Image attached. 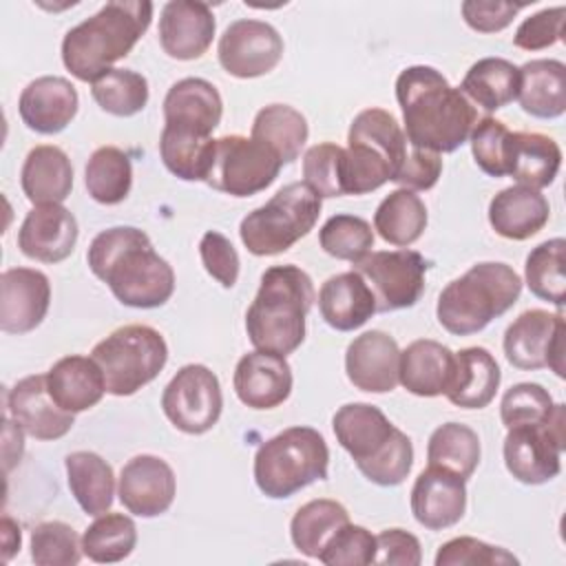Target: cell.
Instances as JSON below:
<instances>
[{"label":"cell","instance_id":"ab89813d","mask_svg":"<svg viewBox=\"0 0 566 566\" xmlns=\"http://www.w3.org/2000/svg\"><path fill=\"white\" fill-rule=\"evenodd\" d=\"M212 137L164 124L159 137V155L164 166L175 177L184 181H206L212 161Z\"/></svg>","mask_w":566,"mask_h":566},{"label":"cell","instance_id":"4dcf8cb0","mask_svg":"<svg viewBox=\"0 0 566 566\" xmlns=\"http://www.w3.org/2000/svg\"><path fill=\"white\" fill-rule=\"evenodd\" d=\"M20 184L24 197L33 206L62 203L73 188V166L60 146L42 144L27 153Z\"/></svg>","mask_w":566,"mask_h":566},{"label":"cell","instance_id":"484cf974","mask_svg":"<svg viewBox=\"0 0 566 566\" xmlns=\"http://www.w3.org/2000/svg\"><path fill=\"white\" fill-rule=\"evenodd\" d=\"M223 115V99L217 86L203 77L175 82L164 97L166 126L186 128L210 137Z\"/></svg>","mask_w":566,"mask_h":566},{"label":"cell","instance_id":"277c9868","mask_svg":"<svg viewBox=\"0 0 566 566\" xmlns=\"http://www.w3.org/2000/svg\"><path fill=\"white\" fill-rule=\"evenodd\" d=\"M148 0H113L69 29L62 40V62L80 82H93L126 57L153 20Z\"/></svg>","mask_w":566,"mask_h":566},{"label":"cell","instance_id":"91938a15","mask_svg":"<svg viewBox=\"0 0 566 566\" xmlns=\"http://www.w3.org/2000/svg\"><path fill=\"white\" fill-rule=\"evenodd\" d=\"M20 542H22V535H20V526L11 520V517H2V548H4V562L11 559V555L15 551H20Z\"/></svg>","mask_w":566,"mask_h":566},{"label":"cell","instance_id":"9c48e42d","mask_svg":"<svg viewBox=\"0 0 566 566\" xmlns=\"http://www.w3.org/2000/svg\"><path fill=\"white\" fill-rule=\"evenodd\" d=\"M321 208L323 199L305 181L285 184L270 201L241 219V243L254 256L281 254L314 230Z\"/></svg>","mask_w":566,"mask_h":566},{"label":"cell","instance_id":"f35d334b","mask_svg":"<svg viewBox=\"0 0 566 566\" xmlns=\"http://www.w3.org/2000/svg\"><path fill=\"white\" fill-rule=\"evenodd\" d=\"M347 522H349V513L340 502L318 497L303 504L294 513L290 522V537L298 553H303L305 557L318 559L329 537Z\"/></svg>","mask_w":566,"mask_h":566},{"label":"cell","instance_id":"f5cc1de1","mask_svg":"<svg viewBox=\"0 0 566 566\" xmlns=\"http://www.w3.org/2000/svg\"><path fill=\"white\" fill-rule=\"evenodd\" d=\"M520 559L502 546L486 544L475 537H453L444 542L436 553V566H506Z\"/></svg>","mask_w":566,"mask_h":566},{"label":"cell","instance_id":"c3c4849f","mask_svg":"<svg viewBox=\"0 0 566 566\" xmlns=\"http://www.w3.org/2000/svg\"><path fill=\"white\" fill-rule=\"evenodd\" d=\"M555 411V402L537 382H517L504 391L500 402V418L506 429L524 424H544Z\"/></svg>","mask_w":566,"mask_h":566},{"label":"cell","instance_id":"f907efd6","mask_svg":"<svg viewBox=\"0 0 566 566\" xmlns=\"http://www.w3.org/2000/svg\"><path fill=\"white\" fill-rule=\"evenodd\" d=\"M509 135L511 130L506 128V124L495 117H482L469 135L471 155L478 168L489 177H506Z\"/></svg>","mask_w":566,"mask_h":566},{"label":"cell","instance_id":"11a10c76","mask_svg":"<svg viewBox=\"0 0 566 566\" xmlns=\"http://www.w3.org/2000/svg\"><path fill=\"white\" fill-rule=\"evenodd\" d=\"M199 256L206 272L221 283L223 287H232L239 279V252L230 243V239L217 230H208L199 241Z\"/></svg>","mask_w":566,"mask_h":566},{"label":"cell","instance_id":"6f0895ef","mask_svg":"<svg viewBox=\"0 0 566 566\" xmlns=\"http://www.w3.org/2000/svg\"><path fill=\"white\" fill-rule=\"evenodd\" d=\"M442 172V159L438 153L413 148L405 155L394 181L407 190H431Z\"/></svg>","mask_w":566,"mask_h":566},{"label":"cell","instance_id":"d4e9b609","mask_svg":"<svg viewBox=\"0 0 566 566\" xmlns=\"http://www.w3.org/2000/svg\"><path fill=\"white\" fill-rule=\"evenodd\" d=\"M80 97L75 86L60 75H42L29 82L18 102L27 128L40 135L62 133L77 115Z\"/></svg>","mask_w":566,"mask_h":566},{"label":"cell","instance_id":"b9f144b4","mask_svg":"<svg viewBox=\"0 0 566 566\" xmlns=\"http://www.w3.org/2000/svg\"><path fill=\"white\" fill-rule=\"evenodd\" d=\"M482 447L478 433L462 422H444L429 436L427 460L462 480H469L480 464Z\"/></svg>","mask_w":566,"mask_h":566},{"label":"cell","instance_id":"681fc988","mask_svg":"<svg viewBox=\"0 0 566 566\" xmlns=\"http://www.w3.org/2000/svg\"><path fill=\"white\" fill-rule=\"evenodd\" d=\"M343 155L345 148L332 142L316 144L303 155L305 184L321 197H343Z\"/></svg>","mask_w":566,"mask_h":566},{"label":"cell","instance_id":"816d5d0a","mask_svg":"<svg viewBox=\"0 0 566 566\" xmlns=\"http://www.w3.org/2000/svg\"><path fill=\"white\" fill-rule=\"evenodd\" d=\"M374 555L376 535H371L365 526L347 522L329 537L318 555V562L325 566H367L374 564Z\"/></svg>","mask_w":566,"mask_h":566},{"label":"cell","instance_id":"680465c9","mask_svg":"<svg viewBox=\"0 0 566 566\" xmlns=\"http://www.w3.org/2000/svg\"><path fill=\"white\" fill-rule=\"evenodd\" d=\"M420 562H422V551L416 535L402 528H387L376 535L374 564L418 566Z\"/></svg>","mask_w":566,"mask_h":566},{"label":"cell","instance_id":"ffe728a7","mask_svg":"<svg viewBox=\"0 0 566 566\" xmlns=\"http://www.w3.org/2000/svg\"><path fill=\"white\" fill-rule=\"evenodd\" d=\"M400 347L382 329L356 336L345 352V374L349 382L367 394H387L398 385Z\"/></svg>","mask_w":566,"mask_h":566},{"label":"cell","instance_id":"7402d4cb","mask_svg":"<svg viewBox=\"0 0 566 566\" xmlns=\"http://www.w3.org/2000/svg\"><path fill=\"white\" fill-rule=\"evenodd\" d=\"M217 20L206 2L170 0L164 4L159 15V44L172 60H197L201 57L214 38Z\"/></svg>","mask_w":566,"mask_h":566},{"label":"cell","instance_id":"60d3db41","mask_svg":"<svg viewBox=\"0 0 566 566\" xmlns=\"http://www.w3.org/2000/svg\"><path fill=\"white\" fill-rule=\"evenodd\" d=\"M84 186L102 206L122 203L133 186V166L128 155L117 146H99L86 161Z\"/></svg>","mask_w":566,"mask_h":566},{"label":"cell","instance_id":"4316f807","mask_svg":"<svg viewBox=\"0 0 566 566\" xmlns=\"http://www.w3.org/2000/svg\"><path fill=\"white\" fill-rule=\"evenodd\" d=\"M455 369V354L431 338H418L400 352L398 382L413 396L436 398L447 394Z\"/></svg>","mask_w":566,"mask_h":566},{"label":"cell","instance_id":"ba28073f","mask_svg":"<svg viewBox=\"0 0 566 566\" xmlns=\"http://www.w3.org/2000/svg\"><path fill=\"white\" fill-rule=\"evenodd\" d=\"M329 449L312 427H287L265 440L254 453V482L265 497L283 500L325 480Z\"/></svg>","mask_w":566,"mask_h":566},{"label":"cell","instance_id":"f1b7e54d","mask_svg":"<svg viewBox=\"0 0 566 566\" xmlns=\"http://www.w3.org/2000/svg\"><path fill=\"white\" fill-rule=\"evenodd\" d=\"M46 389L57 407L69 413H80L104 398L106 380L93 356L71 354L53 363L46 371Z\"/></svg>","mask_w":566,"mask_h":566},{"label":"cell","instance_id":"7a4b0ae2","mask_svg":"<svg viewBox=\"0 0 566 566\" xmlns=\"http://www.w3.org/2000/svg\"><path fill=\"white\" fill-rule=\"evenodd\" d=\"M86 261L91 272L126 307H161L175 292L172 265L155 252L148 234L139 228L102 230L91 241Z\"/></svg>","mask_w":566,"mask_h":566},{"label":"cell","instance_id":"8d00e7d4","mask_svg":"<svg viewBox=\"0 0 566 566\" xmlns=\"http://www.w3.org/2000/svg\"><path fill=\"white\" fill-rule=\"evenodd\" d=\"M427 221L429 217L424 201L407 188L389 192L374 212V230H378L382 241L396 248L416 243L422 237Z\"/></svg>","mask_w":566,"mask_h":566},{"label":"cell","instance_id":"9f6ffc18","mask_svg":"<svg viewBox=\"0 0 566 566\" xmlns=\"http://www.w3.org/2000/svg\"><path fill=\"white\" fill-rule=\"evenodd\" d=\"M524 2H502V0H467L462 2L464 22L478 33H495L506 29L513 18L524 9Z\"/></svg>","mask_w":566,"mask_h":566},{"label":"cell","instance_id":"cb8c5ba5","mask_svg":"<svg viewBox=\"0 0 566 566\" xmlns=\"http://www.w3.org/2000/svg\"><path fill=\"white\" fill-rule=\"evenodd\" d=\"M77 232V219L62 203L35 206L18 230V248L33 261L60 263L75 250Z\"/></svg>","mask_w":566,"mask_h":566},{"label":"cell","instance_id":"d6986e66","mask_svg":"<svg viewBox=\"0 0 566 566\" xmlns=\"http://www.w3.org/2000/svg\"><path fill=\"white\" fill-rule=\"evenodd\" d=\"M7 416L35 440L64 438L75 424V413L64 411L51 398L46 374L27 376L7 391Z\"/></svg>","mask_w":566,"mask_h":566},{"label":"cell","instance_id":"db71d44e","mask_svg":"<svg viewBox=\"0 0 566 566\" xmlns=\"http://www.w3.org/2000/svg\"><path fill=\"white\" fill-rule=\"evenodd\" d=\"M564 7H551L524 18L513 35V44L524 51H542L557 44L564 35Z\"/></svg>","mask_w":566,"mask_h":566},{"label":"cell","instance_id":"74e56055","mask_svg":"<svg viewBox=\"0 0 566 566\" xmlns=\"http://www.w3.org/2000/svg\"><path fill=\"white\" fill-rule=\"evenodd\" d=\"M310 135L307 119L301 111L290 104H268L263 106L252 122L250 137L263 142L276 153L281 164H292Z\"/></svg>","mask_w":566,"mask_h":566},{"label":"cell","instance_id":"d6a6232c","mask_svg":"<svg viewBox=\"0 0 566 566\" xmlns=\"http://www.w3.org/2000/svg\"><path fill=\"white\" fill-rule=\"evenodd\" d=\"M502 374L493 354L484 347H464L455 354V369L447 398L460 409H484L497 394Z\"/></svg>","mask_w":566,"mask_h":566},{"label":"cell","instance_id":"f546056e","mask_svg":"<svg viewBox=\"0 0 566 566\" xmlns=\"http://www.w3.org/2000/svg\"><path fill=\"white\" fill-rule=\"evenodd\" d=\"M551 219L548 199L528 186H509L489 203L491 228L511 241L535 237Z\"/></svg>","mask_w":566,"mask_h":566},{"label":"cell","instance_id":"8fae6325","mask_svg":"<svg viewBox=\"0 0 566 566\" xmlns=\"http://www.w3.org/2000/svg\"><path fill=\"white\" fill-rule=\"evenodd\" d=\"M281 168V159L263 142L243 135H223L214 139L206 184L230 197H252L272 186Z\"/></svg>","mask_w":566,"mask_h":566},{"label":"cell","instance_id":"ee69618b","mask_svg":"<svg viewBox=\"0 0 566 566\" xmlns=\"http://www.w3.org/2000/svg\"><path fill=\"white\" fill-rule=\"evenodd\" d=\"M564 250H566V241L562 237L548 239L528 252L526 265H524V279L531 294L553 303L559 310L566 303Z\"/></svg>","mask_w":566,"mask_h":566},{"label":"cell","instance_id":"f6af8a7d","mask_svg":"<svg viewBox=\"0 0 566 566\" xmlns=\"http://www.w3.org/2000/svg\"><path fill=\"white\" fill-rule=\"evenodd\" d=\"M91 95L104 113L130 117L148 104V82L137 71L108 69L91 82Z\"/></svg>","mask_w":566,"mask_h":566},{"label":"cell","instance_id":"1f68e13d","mask_svg":"<svg viewBox=\"0 0 566 566\" xmlns=\"http://www.w3.org/2000/svg\"><path fill=\"white\" fill-rule=\"evenodd\" d=\"M562 166V148L544 133L515 130L509 135L506 175L520 186L542 190L551 186Z\"/></svg>","mask_w":566,"mask_h":566},{"label":"cell","instance_id":"52a82bcc","mask_svg":"<svg viewBox=\"0 0 566 566\" xmlns=\"http://www.w3.org/2000/svg\"><path fill=\"white\" fill-rule=\"evenodd\" d=\"M407 155V137L385 108L360 111L347 130L343 155V192L367 195L394 181Z\"/></svg>","mask_w":566,"mask_h":566},{"label":"cell","instance_id":"30bf717a","mask_svg":"<svg viewBox=\"0 0 566 566\" xmlns=\"http://www.w3.org/2000/svg\"><path fill=\"white\" fill-rule=\"evenodd\" d=\"M91 356L104 374L106 394L122 398L159 376L168 360V345L155 327L133 323L111 332L93 347Z\"/></svg>","mask_w":566,"mask_h":566},{"label":"cell","instance_id":"e575fe53","mask_svg":"<svg viewBox=\"0 0 566 566\" xmlns=\"http://www.w3.org/2000/svg\"><path fill=\"white\" fill-rule=\"evenodd\" d=\"M71 495L86 515H102L111 509L115 495L113 467L95 451H73L64 458Z\"/></svg>","mask_w":566,"mask_h":566},{"label":"cell","instance_id":"603a6c76","mask_svg":"<svg viewBox=\"0 0 566 566\" xmlns=\"http://www.w3.org/2000/svg\"><path fill=\"white\" fill-rule=\"evenodd\" d=\"M292 367L285 356L261 349L243 354L232 376L237 398L250 409L283 405L292 394Z\"/></svg>","mask_w":566,"mask_h":566},{"label":"cell","instance_id":"8992f818","mask_svg":"<svg viewBox=\"0 0 566 566\" xmlns=\"http://www.w3.org/2000/svg\"><path fill=\"white\" fill-rule=\"evenodd\" d=\"M522 292L520 274L500 261L471 265L438 296V323L453 336L482 332L493 318L509 312Z\"/></svg>","mask_w":566,"mask_h":566},{"label":"cell","instance_id":"bcb514c9","mask_svg":"<svg viewBox=\"0 0 566 566\" xmlns=\"http://www.w3.org/2000/svg\"><path fill=\"white\" fill-rule=\"evenodd\" d=\"M318 243L329 256L358 263L374 248V230L363 217L334 214L318 230Z\"/></svg>","mask_w":566,"mask_h":566},{"label":"cell","instance_id":"e0dca14e","mask_svg":"<svg viewBox=\"0 0 566 566\" xmlns=\"http://www.w3.org/2000/svg\"><path fill=\"white\" fill-rule=\"evenodd\" d=\"M175 493L177 480L166 460L142 453L122 467L117 495L128 513L137 517H157L172 506Z\"/></svg>","mask_w":566,"mask_h":566},{"label":"cell","instance_id":"ac0fdd59","mask_svg":"<svg viewBox=\"0 0 566 566\" xmlns=\"http://www.w3.org/2000/svg\"><path fill=\"white\" fill-rule=\"evenodd\" d=\"M51 305L49 276L33 268H9L0 276V329L7 334L33 332Z\"/></svg>","mask_w":566,"mask_h":566},{"label":"cell","instance_id":"5bb4252c","mask_svg":"<svg viewBox=\"0 0 566 566\" xmlns=\"http://www.w3.org/2000/svg\"><path fill=\"white\" fill-rule=\"evenodd\" d=\"M427 259L416 250H378L354 263L376 298V312L413 307L424 292Z\"/></svg>","mask_w":566,"mask_h":566},{"label":"cell","instance_id":"4fadbf2b","mask_svg":"<svg viewBox=\"0 0 566 566\" xmlns=\"http://www.w3.org/2000/svg\"><path fill=\"white\" fill-rule=\"evenodd\" d=\"M161 409L170 424L188 436L210 431L223 409V394L212 369L199 363L184 365L161 394Z\"/></svg>","mask_w":566,"mask_h":566},{"label":"cell","instance_id":"d590c367","mask_svg":"<svg viewBox=\"0 0 566 566\" xmlns=\"http://www.w3.org/2000/svg\"><path fill=\"white\" fill-rule=\"evenodd\" d=\"M458 88L471 104H478L486 113L500 111L517 99L520 66L504 57H482L471 64Z\"/></svg>","mask_w":566,"mask_h":566},{"label":"cell","instance_id":"9a60e30c","mask_svg":"<svg viewBox=\"0 0 566 566\" xmlns=\"http://www.w3.org/2000/svg\"><path fill=\"white\" fill-rule=\"evenodd\" d=\"M564 329L562 312L526 310L504 332V356L517 369L551 367L564 378Z\"/></svg>","mask_w":566,"mask_h":566},{"label":"cell","instance_id":"5b68a950","mask_svg":"<svg viewBox=\"0 0 566 566\" xmlns=\"http://www.w3.org/2000/svg\"><path fill=\"white\" fill-rule=\"evenodd\" d=\"M332 429L338 444L352 455L358 471L378 486H398L411 471L413 444L405 431L369 402L343 405Z\"/></svg>","mask_w":566,"mask_h":566},{"label":"cell","instance_id":"2e32d148","mask_svg":"<svg viewBox=\"0 0 566 566\" xmlns=\"http://www.w3.org/2000/svg\"><path fill=\"white\" fill-rule=\"evenodd\" d=\"M217 57L221 69L239 80L268 75L283 57V38L263 20H234L219 38Z\"/></svg>","mask_w":566,"mask_h":566},{"label":"cell","instance_id":"6da1fadb","mask_svg":"<svg viewBox=\"0 0 566 566\" xmlns=\"http://www.w3.org/2000/svg\"><path fill=\"white\" fill-rule=\"evenodd\" d=\"M396 99L405 119V137L413 148L431 153H453L469 142L478 124L475 106L447 77L424 64L400 71Z\"/></svg>","mask_w":566,"mask_h":566},{"label":"cell","instance_id":"3957f363","mask_svg":"<svg viewBox=\"0 0 566 566\" xmlns=\"http://www.w3.org/2000/svg\"><path fill=\"white\" fill-rule=\"evenodd\" d=\"M316 292L310 274L298 265H272L245 312V332L254 349L287 356L305 340V318Z\"/></svg>","mask_w":566,"mask_h":566},{"label":"cell","instance_id":"83f0119b","mask_svg":"<svg viewBox=\"0 0 566 566\" xmlns=\"http://www.w3.org/2000/svg\"><path fill=\"white\" fill-rule=\"evenodd\" d=\"M318 312L336 332H354L376 314V298L367 281L356 272L329 276L318 290Z\"/></svg>","mask_w":566,"mask_h":566},{"label":"cell","instance_id":"7dc6e473","mask_svg":"<svg viewBox=\"0 0 566 566\" xmlns=\"http://www.w3.org/2000/svg\"><path fill=\"white\" fill-rule=\"evenodd\" d=\"M82 555V539L66 522L51 520L31 531V559L38 566H75Z\"/></svg>","mask_w":566,"mask_h":566},{"label":"cell","instance_id":"836d02e7","mask_svg":"<svg viewBox=\"0 0 566 566\" xmlns=\"http://www.w3.org/2000/svg\"><path fill=\"white\" fill-rule=\"evenodd\" d=\"M517 102L537 119H555L566 111V66L559 60H531L520 66Z\"/></svg>","mask_w":566,"mask_h":566},{"label":"cell","instance_id":"44dd1931","mask_svg":"<svg viewBox=\"0 0 566 566\" xmlns=\"http://www.w3.org/2000/svg\"><path fill=\"white\" fill-rule=\"evenodd\" d=\"M467 511V480L429 464L413 482L411 513L429 531L455 526Z\"/></svg>","mask_w":566,"mask_h":566},{"label":"cell","instance_id":"7bdbcfd3","mask_svg":"<svg viewBox=\"0 0 566 566\" xmlns=\"http://www.w3.org/2000/svg\"><path fill=\"white\" fill-rule=\"evenodd\" d=\"M137 544V526L124 513H102L82 535V551L91 562L115 564L126 559Z\"/></svg>","mask_w":566,"mask_h":566},{"label":"cell","instance_id":"7c38bea8","mask_svg":"<svg viewBox=\"0 0 566 566\" xmlns=\"http://www.w3.org/2000/svg\"><path fill=\"white\" fill-rule=\"evenodd\" d=\"M564 405H555L544 424H524L506 429L504 464L522 484H544L559 475L564 451Z\"/></svg>","mask_w":566,"mask_h":566}]
</instances>
